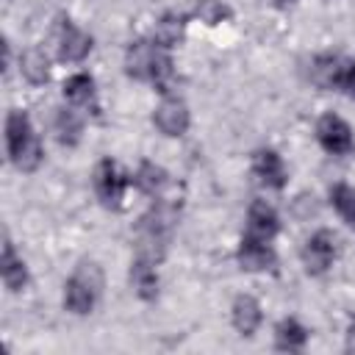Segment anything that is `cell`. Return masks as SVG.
<instances>
[{"instance_id": "obj_1", "label": "cell", "mask_w": 355, "mask_h": 355, "mask_svg": "<svg viewBox=\"0 0 355 355\" xmlns=\"http://www.w3.org/2000/svg\"><path fill=\"white\" fill-rule=\"evenodd\" d=\"M178 222V205L166 197L153 200V205L136 222V255L161 263Z\"/></svg>"}, {"instance_id": "obj_2", "label": "cell", "mask_w": 355, "mask_h": 355, "mask_svg": "<svg viewBox=\"0 0 355 355\" xmlns=\"http://www.w3.org/2000/svg\"><path fill=\"white\" fill-rule=\"evenodd\" d=\"M6 150H8V161L19 172H33L44 158L42 141H39L28 114L19 108H11L6 116Z\"/></svg>"}, {"instance_id": "obj_3", "label": "cell", "mask_w": 355, "mask_h": 355, "mask_svg": "<svg viewBox=\"0 0 355 355\" xmlns=\"http://www.w3.org/2000/svg\"><path fill=\"white\" fill-rule=\"evenodd\" d=\"M103 294V272L94 261H80L78 269L64 283V311L75 316H86L94 311Z\"/></svg>"}, {"instance_id": "obj_4", "label": "cell", "mask_w": 355, "mask_h": 355, "mask_svg": "<svg viewBox=\"0 0 355 355\" xmlns=\"http://www.w3.org/2000/svg\"><path fill=\"white\" fill-rule=\"evenodd\" d=\"M92 183H94V194H97L100 205L116 211V208H122L125 191H128V186H130L133 180L116 166L114 158H100L97 166H94V178H92Z\"/></svg>"}, {"instance_id": "obj_5", "label": "cell", "mask_w": 355, "mask_h": 355, "mask_svg": "<svg viewBox=\"0 0 355 355\" xmlns=\"http://www.w3.org/2000/svg\"><path fill=\"white\" fill-rule=\"evenodd\" d=\"M336 252H338V239H336V233L327 230V227H319V230L311 233L308 241L302 244L300 258H302L305 272L313 275V277H319V275H324V272L333 266Z\"/></svg>"}, {"instance_id": "obj_6", "label": "cell", "mask_w": 355, "mask_h": 355, "mask_svg": "<svg viewBox=\"0 0 355 355\" xmlns=\"http://www.w3.org/2000/svg\"><path fill=\"white\" fill-rule=\"evenodd\" d=\"M316 141L330 155H349L355 150V136H352L349 122L341 119L333 111L319 116V122H316Z\"/></svg>"}, {"instance_id": "obj_7", "label": "cell", "mask_w": 355, "mask_h": 355, "mask_svg": "<svg viewBox=\"0 0 355 355\" xmlns=\"http://www.w3.org/2000/svg\"><path fill=\"white\" fill-rule=\"evenodd\" d=\"M55 53L64 64H80L92 53V36L80 31L69 17H61L55 25Z\"/></svg>"}, {"instance_id": "obj_8", "label": "cell", "mask_w": 355, "mask_h": 355, "mask_svg": "<svg viewBox=\"0 0 355 355\" xmlns=\"http://www.w3.org/2000/svg\"><path fill=\"white\" fill-rule=\"evenodd\" d=\"M153 122L155 128L164 133V136H183L191 125V114H189V105L175 97V94H164V100L158 103V108L153 111Z\"/></svg>"}, {"instance_id": "obj_9", "label": "cell", "mask_w": 355, "mask_h": 355, "mask_svg": "<svg viewBox=\"0 0 355 355\" xmlns=\"http://www.w3.org/2000/svg\"><path fill=\"white\" fill-rule=\"evenodd\" d=\"M236 261L244 272H269L277 266V255H275L272 244L263 239H255L250 233L241 236L239 250H236Z\"/></svg>"}, {"instance_id": "obj_10", "label": "cell", "mask_w": 355, "mask_h": 355, "mask_svg": "<svg viewBox=\"0 0 355 355\" xmlns=\"http://www.w3.org/2000/svg\"><path fill=\"white\" fill-rule=\"evenodd\" d=\"M252 175L258 178L261 186L275 189V191L286 189V183H288V172H286L283 158L269 147H261L252 153Z\"/></svg>"}, {"instance_id": "obj_11", "label": "cell", "mask_w": 355, "mask_h": 355, "mask_svg": "<svg viewBox=\"0 0 355 355\" xmlns=\"http://www.w3.org/2000/svg\"><path fill=\"white\" fill-rule=\"evenodd\" d=\"M61 94L69 105H75L78 111H92L97 114V89H94V78L89 72H75L64 80Z\"/></svg>"}, {"instance_id": "obj_12", "label": "cell", "mask_w": 355, "mask_h": 355, "mask_svg": "<svg viewBox=\"0 0 355 355\" xmlns=\"http://www.w3.org/2000/svg\"><path fill=\"white\" fill-rule=\"evenodd\" d=\"M247 233L263 241H272L280 233V216L266 200H252L247 208Z\"/></svg>"}, {"instance_id": "obj_13", "label": "cell", "mask_w": 355, "mask_h": 355, "mask_svg": "<svg viewBox=\"0 0 355 355\" xmlns=\"http://www.w3.org/2000/svg\"><path fill=\"white\" fill-rule=\"evenodd\" d=\"M230 322H233V327H236L239 336H244V338L255 336V330L263 322L261 302L255 297H250V294H239L233 300V305H230Z\"/></svg>"}, {"instance_id": "obj_14", "label": "cell", "mask_w": 355, "mask_h": 355, "mask_svg": "<svg viewBox=\"0 0 355 355\" xmlns=\"http://www.w3.org/2000/svg\"><path fill=\"white\" fill-rule=\"evenodd\" d=\"M155 53H158V44L150 39H136L128 44L125 50V72L128 78L133 80H150V69H153V61H155Z\"/></svg>"}, {"instance_id": "obj_15", "label": "cell", "mask_w": 355, "mask_h": 355, "mask_svg": "<svg viewBox=\"0 0 355 355\" xmlns=\"http://www.w3.org/2000/svg\"><path fill=\"white\" fill-rule=\"evenodd\" d=\"M155 266H158L155 261H147V258H141V255H136V258L130 261V288H133L136 297L144 300V302H153V300L158 297L161 280H158V269H155Z\"/></svg>"}, {"instance_id": "obj_16", "label": "cell", "mask_w": 355, "mask_h": 355, "mask_svg": "<svg viewBox=\"0 0 355 355\" xmlns=\"http://www.w3.org/2000/svg\"><path fill=\"white\" fill-rule=\"evenodd\" d=\"M133 183H136V189L141 191V194H147V197H153V200H158V197H164V191L169 189V172L164 169V166H158L155 161H141L139 164V169H136V175L130 178Z\"/></svg>"}, {"instance_id": "obj_17", "label": "cell", "mask_w": 355, "mask_h": 355, "mask_svg": "<svg viewBox=\"0 0 355 355\" xmlns=\"http://www.w3.org/2000/svg\"><path fill=\"white\" fill-rule=\"evenodd\" d=\"M308 338H311V330L294 316L280 319L275 327V349L280 352H302Z\"/></svg>"}, {"instance_id": "obj_18", "label": "cell", "mask_w": 355, "mask_h": 355, "mask_svg": "<svg viewBox=\"0 0 355 355\" xmlns=\"http://www.w3.org/2000/svg\"><path fill=\"white\" fill-rule=\"evenodd\" d=\"M0 275H3V286L8 291H22L28 286V266L22 261V255L14 250V244L6 239L3 244V261H0Z\"/></svg>"}, {"instance_id": "obj_19", "label": "cell", "mask_w": 355, "mask_h": 355, "mask_svg": "<svg viewBox=\"0 0 355 355\" xmlns=\"http://www.w3.org/2000/svg\"><path fill=\"white\" fill-rule=\"evenodd\" d=\"M186 22H189L186 14L166 11V14L155 22V28H153V42H155L158 47H164V50L178 47V44L186 39Z\"/></svg>"}, {"instance_id": "obj_20", "label": "cell", "mask_w": 355, "mask_h": 355, "mask_svg": "<svg viewBox=\"0 0 355 355\" xmlns=\"http://www.w3.org/2000/svg\"><path fill=\"white\" fill-rule=\"evenodd\" d=\"M53 133L58 139V144L64 147H75L83 136V116L78 114L75 105H67V108H58L55 116H53Z\"/></svg>"}, {"instance_id": "obj_21", "label": "cell", "mask_w": 355, "mask_h": 355, "mask_svg": "<svg viewBox=\"0 0 355 355\" xmlns=\"http://www.w3.org/2000/svg\"><path fill=\"white\" fill-rule=\"evenodd\" d=\"M19 75L31 86H42L50 80V55L42 47H28L19 55Z\"/></svg>"}, {"instance_id": "obj_22", "label": "cell", "mask_w": 355, "mask_h": 355, "mask_svg": "<svg viewBox=\"0 0 355 355\" xmlns=\"http://www.w3.org/2000/svg\"><path fill=\"white\" fill-rule=\"evenodd\" d=\"M150 83L161 94H169L175 86V61H172L169 50H164V47H158V53H155V61L150 69Z\"/></svg>"}, {"instance_id": "obj_23", "label": "cell", "mask_w": 355, "mask_h": 355, "mask_svg": "<svg viewBox=\"0 0 355 355\" xmlns=\"http://www.w3.org/2000/svg\"><path fill=\"white\" fill-rule=\"evenodd\" d=\"M191 17L200 19L202 25H208V28H216V25H222L233 17V8L225 0H197L194 8H191Z\"/></svg>"}, {"instance_id": "obj_24", "label": "cell", "mask_w": 355, "mask_h": 355, "mask_svg": "<svg viewBox=\"0 0 355 355\" xmlns=\"http://www.w3.org/2000/svg\"><path fill=\"white\" fill-rule=\"evenodd\" d=\"M330 205L349 227H355V186H349V183L330 186Z\"/></svg>"}, {"instance_id": "obj_25", "label": "cell", "mask_w": 355, "mask_h": 355, "mask_svg": "<svg viewBox=\"0 0 355 355\" xmlns=\"http://www.w3.org/2000/svg\"><path fill=\"white\" fill-rule=\"evenodd\" d=\"M336 67H338V55L336 53H319V55H313V61H311V80L319 89H333Z\"/></svg>"}, {"instance_id": "obj_26", "label": "cell", "mask_w": 355, "mask_h": 355, "mask_svg": "<svg viewBox=\"0 0 355 355\" xmlns=\"http://www.w3.org/2000/svg\"><path fill=\"white\" fill-rule=\"evenodd\" d=\"M333 92H341L344 97L355 100V58L338 55L336 78H333Z\"/></svg>"}, {"instance_id": "obj_27", "label": "cell", "mask_w": 355, "mask_h": 355, "mask_svg": "<svg viewBox=\"0 0 355 355\" xmlns=\"http://www.w3.org/2000/svg\"><path fill=\"white\" fill-rule=\"evenodd\" d=\"M344 349H347V352H355V316H349V322H347V333H344Z\"/></svg>"}, {"instance_id": "obj_28", "label": "cell", "mask_w": 355, "mask_h": 355, "mask_svg": "<svg viewBox=\"0 0 355 355\" xmlns=\"http://www.w3.org/2000/svg\"><path fill=\"white\" fill-rule=\"evenodd\" d=\"M294 3H297V0H275L277 8H288V6H294Z\"/></svg>"}]
</instances>
